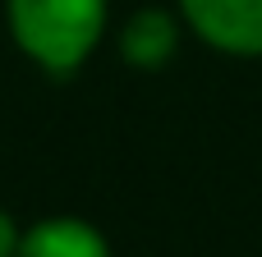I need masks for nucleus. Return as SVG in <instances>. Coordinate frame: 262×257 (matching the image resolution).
<instances>
[{
  "mask_svg": "<svg viewBox=\"0 0 262 257\" xmlns=\"http://www.w3.org/2000/svg\"><path fill=\"white\" fill-rule=\"evenodd\" d=\"M18 239H23V230H18V221L0 207V257H14L18 253Z\"/></svg>",
  "mask_w": 262,
  "mask_h": 257,
  "instance_id": "nucleus-5",
  "label": "nucleus"
},
{
  "mask_svg": "<svg viewBox=\"0 0 262 257\" xmlns=\"http://www.w3.org/2000/svg\"><path fill=\"white\" fill-rule=\"evenodd\" d=\"M106 0H5L14 46L46 74L64 78L92 60L106 37Z\"/></svg>",
  "mask_w": 262,
  "mask_h": 257,
  "instance_id": "nucleus-1",
  "label": "nucleus"
},
{
  "mask_svg": "<svg viewBox=\"0 0 262 257\" xmlns=\"http://www.w3.org/2000/svg\"><path fill=\"white\" fill-rule=\"evenodd\" d=\"M14 257H115L111 239L83 216H46L23 230Z\"/></svg>",
  "mask_w": 262,
  "mask_h": 257,
  "instance_id": "nucleus-3",
  "label": "nucleus"
},
{
  "mask_svg": "<svg viewBox=\"0 0 262 257\" xmlns=\"http://www.w3.org/2000/svg\"><path fill=\"white\" fill-rule=\"evenodd\" d=\"M180 18L203 46L221 55H262V0H180Z\"/></svg>",
  "mask_w": 262,
  "mask_h": 257,
  "instance_id": "nucleus-2",
  "label": "nucleus"
},
{
  "mask_svg": "<svg viewBox=\"0 0 262 257\" xmlns=\"http://www.w3.org/2000/svg\"><path fill=\"white\" fill-rule=\"evenodd\" d=\"M115 46H120V60L124 64L152 74V69L170 64V55L180 51V18L170 9H138V14L124 18Z\"/></svg>",
  "mask_w": 262,
  "mask_h": 257,
  "instance_id": "nucleus-4",
  "label": "nucleus"
}]
</instances>
